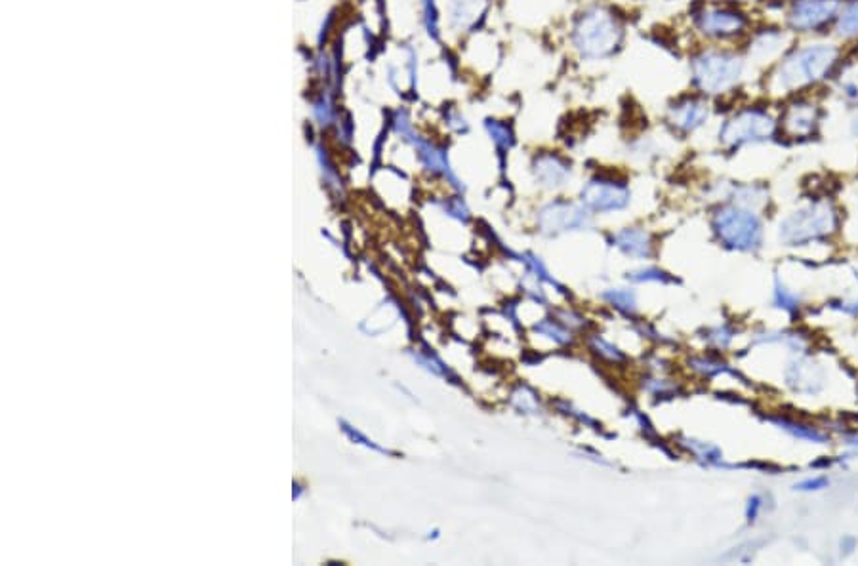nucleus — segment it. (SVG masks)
I'll list each match as a JSON object with an SVG mask.
<instances>
[{
	"instance_id": "nucleus-18",
	"label": "nucleus",
	"mask_w": 858,
	"mask_h": 566,
	"mask_svg": "<svg viewBox=\"0 0 858 566\" xmlns=\"http://www.w3.org/2000/svg\"><path fill=\"white\" fill-rule=\"evenodd\" d=\"M836 33L845 41L858 39V0L843 2L836 20Z\"/></svg>"
},
{
	"instance_id": "nucleus-9",
	"label": "nucleus",
	"mask_w": 858,
	"mask_h": 566,
	"mask_svg": "<svg viewBox=\"0 0 858 566\" xmlns=\"http://www.w3.org/2000/svg\"><path fill=\"white\" fill-rule=\"evenodd\" d=\"M630 187L611 176H595L582 187V203L595 212H614L630 204Z\"/></svg>"
},
{
	"instance_id": "nucleus-29",
	"label": "nucleus",
	"mask_w": 858,
	"mask_h": 566,
	"mask_svg": "<svg viewBox=\"0 0 858 566\" xmlns=\"http://www.w3.org/2000/svg\"><path fill=\"white\" fill-rule=\"evenodd\" d=\"M839 309H841V311H845V313H849V315H853V317H858V302H853V304H841Z\"/></svg>"
},
{
	"instance_id": "nucleus-1",
	"label": "nucleus",
	"mask_w": 858,
	"mask_h": 566,
	"mask_svg": "<svg viewBox=\"0 0 858 566\" xmlns=\"http://www.w3.org/2000/svg\"><path fill=\"white\" fill-rule=\"evenodd\" d=\"M841 52L832 42L805 44L784 56L771 75L769 88L775 94H792L826 81L838 67Z\"/></svg>"
},
{
	"instance_id": "nucleus-23",
	"label": "nucleus",
	"mask_w": 858,
	"mask_h": 566,
	"mask_svg": "<svg viewBox=\"0 0 858 566\" xmlns=\"http://www.w3.org/2000/svg\"><path fill=\"white\" fill-rule=\"evenodd\" d=\"M607 298H609L614 305H618V307H622V309H626V311H630V309H634L635 307L634 294H630V292L614 290L611 294H607Z\"/></svg>"
},
{
	"instance_id": "nucleus-3",
	"label": "nucleus",
	"mask_w": 858,
	"mask_h": 566,
	"mask_svg": "<svg viewBox=\"0 0 858 566\" xmlns=\"http://www.w3.org/2000/svg\"><path fill=\"white\" fill-rule=\"evenodd\" d=\"M746 61L731 50H702L691 61V81L702 96H723L744 77Z\"/></svg>"
},
{
	"instance_id": "nucleus-31",
	"label": "nucleus",
	"mask_w": 858,
	"mask_h": 566,
	"mask_svg": "<svg viewBox=\"0 0 858 566\" xmlns=\"http://www.w3.org/2000/svg\"><path fill=\"white\" fill-rule=\"evenodd\" d=\"M849 445L857 446L858 448V435H855V437H851V439H849Z\"/></svg>"
},
{
	"instance_id": "nucleus-27",
	"label": "nucleus",
	"mask_w": 858,
	"mask_h": 566,
	"mask_svg": "<svg viewBox=\"0 0 858 566\" xmlns=\"http://www.w3.org/2000/svg\"><path fill=\"white\" fill-rule=\"evenodd\" d=\"M761 502H763V500H761V496H752V498H750L748 509H746V517H748V521H750V523H754V521H756L759 511H761V507H763Z\"/></svg>"
},
{
	"instance_id": "nucleus-28",
	"label": "nucleus",
	"mask_w": 858,
	"mask_h": 566,
	"mask_svg": "<svg viewBox=\"0 0 858 566\" xmlns=\"http://www.w3.org/2000/svg\"><path fill=\"white\" fill-rule=\"evenodd\" d=\"M841 555L843 557H847V555H851L853 551H855V547H857V538H853V536H845L843 540H841Z\"/></svg>"
},
{
	"instance_id": "nucleus-26",
	"label": "nucleus",
	"mask_w": 858,
	"mask_h": 566,
	"mask_svg": "<svg viewBox=\"0 0 858 566\" xmlns=\"http://www.w3.org/2000/svg\"><path fill=\"white\" fill-rule=\"evenodd\" d=\"M632 279H634V281H668V279H666V273L656 271V269L634 273V275H632Z\"/></svg>"
},
{
	"instance_id": "nucleus-19",
	"label": "nucleus",
	"mask_w": 858,
	"mask_h": 566,
	"mask_svg": "<svg viewBox=\"0 0 858 566\" xmlns=\"http://www.w3.org/2000/svg\"><path fill=\"white\" fill-rule=\"evenodd\" d=\"M485 128H487V132H489L492 142L496 143V147H498V149H504V151H506V149H510L511 145H513L515 136H513V130H511L510 124H506L504 121H496V119H492V121H487Z\"/></svg>"
},
{
	"instance_id": "nucleus-17",
	"label": "nucleus",
	"mask_w": 858,
	"mask_h": 566,
	"mask_svg": "<svg viewBox=\"0 0 858 566\" xmlns=\"http://www.w3.org/2000/svg\"><path fill=\"white\" fill-rule=\"evenodd\" d=\"M813 366L815 364L803 363V361L792 364L786 374L790 385H794L797 391H807V393L818 391L822 380H820V372Z\"/></svg>"
},
{
	"instance_id": "nucleus-5",
	"label": "nucleus",
	"mask_w": 858,
	"mask_h": 566,
	"mask_svg": "<svg viewBox=\"0 0 858 566\" xmlns=\"http://www.w3.org/2000/svg\"><path fill=\"white\" fill-rule=\"evenodd\" d=\"M775 117L761 107H744L733 113L719 128V142L727 149L769 142L777 134Z\"/></svg>"
},
{
	"instance_id": "nucleus-25",
	"label": "nucleus",
	"mask_w": 858,
	"mask_h": 566,
	"mask_svg": "<svg viewBox=\"0 0 858 566\" xmlns=\"http://www.w3.org/2000/svg\"><path fill=\"white\" fill-rule=\"evenodd\" d=\"M830 485V481L826 477H815V479H805L799 485H796L797 490L801 492H813V490H822Z\"/></svg>"
},
{
	"instance_id": "nucleus-30",
	"label": "nucleus",
	"mask_w": 858,
	"mask_h": 566,
	"mask_svg": "<svg viewBox=\"0 0 858 566\" xmlns=\"http://www.w3.org/2000/svg\"><path fill=\"white\" fill-rule=\"evenodd\" d=\"M851 132H853L855 138H858V113L853 117V121H851Z\"/></svg>"
},
{
	"instance_id": "nucleus-2",
	"label": "nucleus",
	"mask_w": 858,
	"mask_h": 566,
	"mask_svg": "<svg viewBox=\"0 0 858 566\" xmlns=\"http://www.w3.org/2000/svg\"><path fill=\"white\" fill-rule=\"evenodd\" d=\"M624 41V20L605 4H592L578 14L571 44L580 60H611Z\"/></svg>"
},
{
	"instance_id": "nucleus-20",
	"label": "nucleus",
	"mask_w": 858,
	"mask_h": 566,
	"mask_svg": "<svg viewBox=\"0 0 858 566\" xmlns=\"http://www.w3.org/2000/svg\"><path fill=\"white\" fill-rule=\"evenodd\" d=\"M775 424L780 425L784 431H788V433H792L794 437L797 439H803V441H811V443H824L826 441V435H822L820 431H817L815 427H807V425L796 424V422H790V420H775Z\"/></svg>"
},
{
	"instance_id": "nucleus-7",
	"label": "nucleus",
	"mask_w": 858,
	"mask_h": 566,
	"mask_svg": "<svg viewBox=\"0 0 858 566\" xmlns=\"http://www.w3.org/2000/svg\"><path fill=\"white\" fill-rule=\"evenodd\" d=\"M693 20L696 31L710 41H735L750 25L748 16L729 4H702Z\"/></svg>"
},
{
	"instance_id": "nucleus-12",
	"label": "nucleus",
	"mask_w": 858,
	"mask_h": 566,
	"mask_svg": "<svg viewBox=\"0 0 858 566\" xmlns=\"http://www.w3.org/2000/svg\"><path fill=\"white\" fill-rule=\"evenodd\" d=\"M540 225L548 233L578 229L588 223V212L578 204L555 201L540 210Z\"/></svg>"
},
{
	"instance_id": "nucleus-15",
	"label": "nucleus",
	"mask_w": 858,
	"mask_h": 566,
	"mask_svg": "<svg viewBox=\"0 0 858 566\" xmlns=\"http://www.w3.org/2000/svg\"><path fill=\"white\" fill-rule=\"evenodd\" d=\"M786 44H788V37L784 31L765 29L757 33L750 44V56L757 61H771L784 52Z\"/></svg>"
},
{
	"instance_id": "nucleus-21",
	"label": "nucleus",
	"mask_w": 858,
	"mask_h": 566,
	"mask_svg": "<svg viewBox=\"0 0 858 566\" xmlns=\"http://www.w3.org/2000/svg\"><path fill=\"white\" fill-rule=\"evenodd\" d=\"M775 305L780 307V309H784V311H788V313H794V311H797V307H799V298H797L796 294H792L788 288H784V286L777 281V288H775Z\"/></svg>"
},
{
	"instance_id": "nucleus-24",
	"label": "nucleus",
	"mask_w": 858,
	"mask_h": 566,
	"mask_svg": "<svg viewBox=\"0 0 858 566\" xmlns=\"http://www.w3.org/2000/svg\"><path fill=\"white\" fill-rule=\"evenodd\" d=\"M536 330H540V332H546L548 336H552L555 338L557 342H561V344H565V342H569V334L565 332V330H561L559 326H555L552 321H546V323L540 324V326H536Z\"/></svg>"
},
{
	"instance_id": "nucleus-8",
	"label": "nucleus",
	"mask_w": 858,
	"mask_h": 566,
	"mask_svg": "<svg viewBox=\"0 0 858 566\" xmlns=\"http://www.w3.org/2000/svg\"><path fill=\"white\" fill-rule=\"evenodd\" d=\"M843 0H792L788 27L796 33H818L836 23Z\"/></svg>"
},
{
	"instance_id": "nucleus-13",
	"label": "nucleus",
	"mask_w": 858,
	"mask_h": 566,
	"mask_svg": "<svg viewBox=\"0 0 858 566\" xmlns=\"http://www.w3.org/2000/svg\"><path fill=\"white\" fill-rule=\"evenodd\" d=\"M491 0H452L450 21L460 33H470L487 18Z\"/></svg>"
},
{
	"instance_id": "nucleus-10",
	"label": "nucleus",
	"mask_w": 858,
	"mask_h": 566,
	"mask_svg": "<svg viewBox=\"0 0 858 566\" xmlns=\"http://www.w3.org/2000/svg\"><path fill=\"white\" fill-rule=\"evenodd\" d=\"M712 115V107L706 96L702 94H689L681 96L675 102L668 105L666 111V122L674 128L677 134H693L698 128H702Z\"/></svg>"
},
{
	"instance_id": "nucleus-22",
	"label": "nucleus",
	"mask_w": 858,
	"mask_h": 566,
	"mask_svg": "<svg viewBox=\"0 0 858 566\" xmlns=\"http://www.w3.org/2000/svg\"><path fill=\"white\" fill-rule=\"evenodd\" d=\"M693 446V450H695L696 454L700 456V458H704L706 462H719L721 460V450L717 448V446L706 445V443H698V441H689Z\"/></svg>"
},
{
	"instance_id": "nucleus-32",
	"label": "nucleus",
	"mask_w": 858,
	"mask_h": 566,
	"mask_svg": "<svg viewBox=\"0 0 858 566\" xmlns=\"http://www.w3.org/2000/svg\"><path fill=\"white\" fill-rule=\"evenodd\" d=\"M857 279H858V271H857Z\"/></svg>"
},
{
	"instance_id": "nucleus-6",
	"label": "nucleus",
	"mask_w": 858,
	"mask_h": 566,
	"mask_svg": "<svg viewBox=\"0 0 858 566\" xmlns=\"http://www.w3.org/2000/svg\"><path fill=\"white\" fill-rule=\"evenodd\" d=\"M717 237L736 250H757L763 241V225L756 212L744 206H723L715 212Z\"/></svg>"
},
{
	"instance_id": "nucleus-16",
	"label": "nucleus",
	"mask_w": 858,
	"mask_h": 566,
	"mask_svg": "<svg viewBox=\"0 0 858 566\" xmlns=\"http://www.w3.org/2000/svg\"><path fill=\"white\" fill-rule=\"evenodd\" d=\"M614 241L624 252H628L632 256H639V258H649L653 252L651 235L645 233L643 229H624L622 233H618L614 237Z\"/></svg>"
},
{
	"instance_id": "nucleus-4",
	"label": "nucleus",
	"mask_w": 858,
	"mask_h": 566,
	"mask_svg": "<svg viewBox=\"0 0 858 566\" xmlns=\"http://www.w3.org/2000/svg\"><path fill=\"white\" fill-rule=\"evenodd\" d=\"M836 227V208L826 201H817L799 208L780 223V239L788 246H803L832 235Z\"/></svg>"
},
{
	"instance_id": "nucleus-11",
	"label": "nucleus",
	"mask_w": 858,
	"mask_h": 566,
	"mask_svg": "<svg viewBox=\"0 0 858 566\" xmlns=\"http://www.w3.org/2000/svg\"><path fill=\"white\" fill-rule=\"evenodd\" d=\"M818 124H820V107L809 100L788 103L780 117L782 132L794 140H805L815 136Z\"/></svg>"
},
{
	"instance_id": "nucleus-14",
	"label": "nucleus",
	"mask_w": 858,
	"mask_h": 566,
	"mask_svg": "<svg viewBox=\"0 0 858 566\" xmlns=\"http://www.w3.org/2000/svg\"><path fill=\"white\" fill-rule=\"evenodd\" d=\"M536 180L546 187H561L571 180V164L555 153H542L532 164Z\"/></svg>"
}]
</instances>
